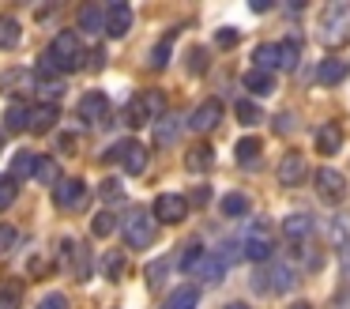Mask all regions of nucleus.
I'll return each instance as SVG.
<instances>
[{
  "instance_id": "obj_3",
  "label": "nucleus",
  "mask_w": 350,
  "mask_h": 309,
  "mask_svg": "<svg viewBox=\"0 0 350 309\" xmlns=\"http://www.w3.org/2000/svg\"><path fill=\"white\" fill-rule=\"evenodd\" d=\"M320 38H324L327 45L347 42L350 38V4L335 0V4H327L324 12H320Z\"/></svg>"
},
{
  "instance_id": "obj_22",
  "label": "nucleus",
  "mask_w": 350,
  "mask_h": 309,
  "mask_svg": "<svg viewBox=\"0 0 350 309\" xmlns=\"http://www.w3.org/2000/svg\"><path fill=\"white\" fill-rule=\"evenodd\" d=\"M317 79L324 83V87H335V83H342V79H347V60H339V57H327V60H320V72H317Z\"/></svg>"
},
{
  "instance_id": "obj_32",
  "label": "nucleus",
  "mask_w": 350,
  "mask_h": 309,
  "mask_svg": "<svg viewBox=\"0 0 350 309\" xmlns=\"http://www.w3.org/2000/svg\"><path fill=\"white\" fill-rule=\"evenodd\" d=\"M27 117H31V110H27L23 102H12L8 113H4V128H8V132H23V128H27Z\"/></svg>"
},
{
  "instance_id": "obj_5",
  "label": "nucleus",
  "mask_w": 350,
  "mask_h": 309,
  "mask_svg": "<svg viewBox=\"0 0 350 309\" xmlns=\"http://www.w3.org/2000/svg\"><path fill=\"white\" fill-rule=\"evenodd\" d=\"M106 158H117V162H121L129 173H144V170H147V147H144L139 140H121V143H113Z\"/></svg>"
},
{
  "instance_id": "obj_21",
  "label": "nucleus",
  "mask_w": 350,
  "mask_h": 309,
  "mask_svg": "<svg viewBox=\"0 0 350 309\" xmlns=\"http://www.w3.org/2000/svg\"><path fill=\"white\" fill-rule=\"evenodd\" d=\"M282 234H286L290 241H305L312 234V219L305 215V211H294V215H286V223H282Z\"/></svg>"
},
{
  "instance_id": "obj_10",
  "label": "nucleus",
  "mask_w": 350,
  "mask_h": 309,
  "mask_svg": "<svg viewBox=\"0 0 350 309\" xmlns=\"http://www.w3.org/2000/svg\"><path fill=\"white\" fill-rule=\"evenodd\" d=\"M189 215V200L177 193H162L159 200H154V219L159 223H181V219Z\"/></svg>"
},
{
  "instance_id": "obj_13",
  "label": "nucleus",
  "mask_w": 350,
  "mask_h": 309,
  "mask_svg": "<svg viewBox=\"0 0 350 309\" xmlns=\"http://www.w3.org/2000/svg\"><path fill=\"white\" fill-rule=\"evenodd\" d=\"M102 30H106L109 38H124L132 30V8L124 4V0H113V4L106 8V27Z\"/></svg>"
},
{
  "instance_id": "obj_15",
  "label": "nucleus",
  "mask_w": 350,
  "mask_h": 309,
  "mask_svg": "<svg viewBox=\"0 0 350 309\" xmlns=\"http://www.w3.org/2000/svg\"><path fill=\"white\" fill-rule=\"evenodd\" d=\"M192 275H196L204 286H219L222 279H226V260H222L219 253H204V256H200V264H196V271H192Z\"/></svg>"
},
{
  "instance_id": "obj_6",
  "label": "nucleus",
  "mask_w": 350,
  "mask_h": 309,
  "mask_svg": "<svg viewBox=\"0 0 350 309\" xmlns=\"http://www.w3.org/2000/svg\"><path fill=\"white\" fill-rule=\"evenodd\" d=\"M312 181H317V196L324 203H339L342 196H347V177H342L339 170H332V166L317 170V173H312Z\"/></svg>"
},
{
  "instance_id": "obj_18",
  "label": "nucleus",
  "mask_w": 350,
  "mask_h": 309,
  "mask_svg": "<svg viewBox=\"0 0 350 309\" xmlns=\"http://www.w3.org/2000/svg\"><path fill=\"white\" fill-rule=\"evenodd\" d=\"M342 128L339 125H324V128H317V151L320 155H339L342 151Z\"/></svg>"
},
{
  "instance_id": "obj_50",
  "label": "nucleus",
  "mask_w": 350,
  "mask_h": 309,
  "mask_svg": "<svg viewBox=\"0 0 350 309\" xmlns=\"http://www.w3.org/2000/svg\"><path fill=\"white\" fill-rule=\"evenodd\" d=\"M290 309H309V306H305V301H297V306H290Z\"/></svg>"
},
{
  "instance_id": "obj_48",
  "label": "nucleus",
  "mask_w": 350,
  "mask_h": 309,
  "mask_svg": "<svg viewBox=\"0 0 350 309\" xmlns=\"http://www.w3.org/2000/svg\"><path fill=\"white\" fill-rule=\"evenodd\" d=\"M332 309H350V294H342L339 301H332Z\"/></svg>"
},
{
  "instance_id": "obj_11",
  "label": "nucleus",
  "mask_w": 350,
  "mask_h": 309,
  "mask_svg": "<svg viewBox=\"0 0 350 309\" xmlns=\"http://www.w3.org/2000/svg\"><path fill=\"white\" fill-rule=\"evenodd\" d=\"M305 177H309V162H305V155L301 151H286L282 162H279V181L294 188V185H301Z\"/></svg>"
},
{
  "instance_id": "obj_39",
  "label": "nucleus",
  "mask_w": 350,
  "mask_h": 309,
  "mask_svg": "<svg viewBox=\"0 0 350 309\" xmlns=\"http://www.w3.org/2000/svg\"><path fill=\"white\" fill-rule=\"evenodd\" d=\"M204 253H207L204 245H189V249H185V253H181V271H185V275L196 271V264H200V256H204Z\"/></svg>"
},
{
  "instance_id": "obj_45",
  "label": "nucleus",
  "mask_w": 350,
  "mask_h": 309,
  "mask_svg": "<svg viewBox=\"0 0 350 309\" xmlns=\"http://www.w3.org/2000/svg\"><path fill=\"white\" fill-rule=\"evenodd\" d=\"M38 309H68V298L64 294H49V298L38 301Z\"/></svg>"
},
{
  "instance_id": "obj_12",
  "label": "nucleus",
  "mask_w": 350,
  "mask_h": 309,
  "mask_svg": "<svg viewBox=\"0 0 350 309\" xmlns=\"http://www.w3.org/2000/svg\"><path fill=\"white\" fill-rule=\"evenodd\" d=\"M38 87L31 68H8V72H0V90L4 95H31Z\"/></svg>"
},
{
  "instance_id": "obj_14",
  "label": "nucleus",
  "mask_w": 350,
  "mask_h": 309,
  "mask_svg": "<svg viewBox=\"0 0 350 309\" xmlns=\"http://www.w3.org/2000/svg\"><path fill=\"white\" fill-rule=\"evenodd\" d=\"M219 121H222V102H219V98H207V102H200L196 113L189 117V128H192V132H211Z\"/></svg>"
},
{
  "instance_id": "obj_35",
  "label": "nucleus",
  "mask_w": 350,
  "mask_h": 309,
  "mask_svg": "<svg viewBox=\"0 0 350 309\" xmlns=\"http://www.w3.org/2000/svg\"><path fill=\"white\" fill-rule=\"evenodd\" d=\"M34 181L57 185V181H61V166H57V158H38V166H34Z\"/></svg>"
},
{
  "instance_id": "obj_28",
  "label": "nucleus",
  "mask_w": 350,
  "mask_h": 309,
  "mask_svg": "<svg viewBox=\"0 0 350 309\" xmlns=\"http://www.w3.org/2000/svg\"><path fill=\"white\" fill-rule=\"evenodd\" d=\"M252 60H256V72H267L271 75L275 68H279V45H256V53H252Z\"/></svg>"
},
{
  "instance_id": "obj_29",
  "label": "nucleus",
  "mask_w": 350,
  "mask_h": 309,
  "mask_svg": "<svg viewBox=\"0 0 350 309\" xmlns=\"http://www.w3.org/2000/svg\"><path fill=\"white\" fill-rule=\"evenodd\" d=\"M297 60H301V42L297 38H286V42H279V68H297Z\"/></svg>"
},
{
  "instance_id": "obj_40",
  "label": "nucleus",
  "mask_w": 350,
  "mask_h": 309,
  "mask_svg": "<svg viewBox=\"0 0 350 309\" xmlns=\"http://www.w3.org/2000/svg\"><path fill=\"white\" fill-rule=\"evenodd\" d=\"M102 268H106V279H121L124 275V253H106Z\"/></svg>"
},
{
  "instance_id": "obj_7",
  "label": "nucleus",
  "mask_w": 350,
  "mask_h": 309,
  "mask_svg": "<svg viewBox=\"0 0 350 309\" xmlns=\"http://www.w3.org/2000/svg\"><path fill=\"white\" fill-rule=\"evenodd\" d=\"M294 286V268H286V264H271V268H264L256 275V291H271V294H282Z\"/></svg>"
},
{
  "instance_id": "obj_2",
  "label": "nucleus",
  "mask_w": 350,
  "mask_h": 309,
  "mask_svg": "<svg viewBox=\"0 0 350 309\" xmlns=\"http://www.w3.org/2000/svg\"><path fill=\"white\" fill-rule=\"evenodd\" d=\"M46 60L57 72H79V68L87 64V53H83V45H79V38L72 34V30H61V34L53 38V45L46 49Z\"/></svg>"
},
{
  "instance_id": "obj_24",
  "label": "nucleus",
  "mask_w": 350,
  "mask_h": 309,
  "mask_svg": "<svg viewBox=\"0 0 350 309\" xmlns=\"http://www.w3.org/2000/svg\"><path fill=\"white\" fill-rule=\"evenodd\" d=\"M260 151H264V143H260L256 136H245V140H237L234 155H237V162H241V166H256L260 162Z\"/></svg>"
},
{
  "instance_id": "obj_8",
  "label": "nucleus",
  "mask_w": 350,
  "mask_h": 309,
  "mask_svg": "<svg viewBox=\"0 0 350 309\" xmlns=\"http://www.w3.org/2000/svg\"><path fill=\"white\" fill-rule=\"evenodd\" d=\"M79 117H83L87 125H106L109 121V98L102 95V90H87V95L79 98Z\"/></svg>"
},
{
  "instance_id": "obj_26",
  "label": "nucleus",
  "mask_w": 350,
  "mask_h": 309,
  "mask_svg": "<svg viewBox=\"0 0 350 309\" xmlns=\"http://www.w3.org/2000/svg\"><path fill=\"white\" fill-rule=\"evenodd\" d=\"M245 90H252V95H271L275 90V75H267V72H256V68H252V72H245Z\"/></svg>"
},
{
  "instance_id": "obj_16",
  "label": "nucleus",
  "mask_w": 350,
  "mask_h": 309,
  "mask_svg": "<svg viewBox=\"0 0 350 309\" xmlns=\"http://www.w3.org/2000/svg\"><path fill=\"white\" fill-rule=\"evenodd\" d=\"M332 245H335V253H339L342 268L350 271V219H347V215L335 219V226H332Z\"/></svg>"
},
{
  "instance_id": "obj_4",
  "label": "nucleus",
  "mask_w": 350,
  "mask_h": 309,
  "mask_svg": "<svg viewBox=\"0 0 350 309\" xmlns=\"http://www.w3.org/2000/svg\"><path fill=\"white\" fill-rule=\"evenodd\" d=\"M124 241L132 249H151L154 241V215H147L144 208H132L124 215Z\"/></svg>"
},
{
  "instance_id": "obj_34",
  "label": "nucleus",
  "mask_w": 350,
  "mask_h": 309,
  "mask_svg": "<svg viewBox=\"0 0 350 309\" xmlns=\"http://www.w3.org/2000/svg\"><path fill=\"white\" fill-rule=\"evenodd\" d=\"M215 162V151L211 147H204V143H196V147L189 151V155H185V166H189V170H207V166Z\"/></svg>"
},
{
  "instance_id": "obj_33",
  "label": "nucleus",
  "mask_w": 350,
  "mask_h": 309,
  "mask_svg": "<svg viewBox=\"0 0 350 309\" xmlns=\"http://www.w3.org/2000/svg\"><path fill=\"white\" fill-rule=\"evenodd\" d=\"M170 49H174V30H170V34H162L159 42H154L151 60H147V64H151V68H166L170 64Z\"/></svg>"
},
{
  "instance_id": "obj_30",
  "label": "nucleus",
  "mask_w": 350,
  "mask_h": 309,
  "mask_svg": "<svg viewBox=\"0 0 350 309\" xmlns=\"http://www.w3.org/2000/svg\"><path fill=\"white\" fill-rule=\"evenodd\" d=\"M34 166H38V155H31V151H19V155L12 158V177H16V181L34 177Z\"/></svg>"
},
{
  "instance_id": "obj_41",
  "label": "nucleus",
  "mask_w": 350,
  "mask_h": 309,
  "mask_svg": "<svg viewBox=\"0 0 350 309\" xmlns=\"http://www.w3.org/2000/svg\"><path fill=\"white\" fill-rule=\"evenodd\" d=\"M196 298L200 294L192 291V286H185V291H177L174 298H170V309H196Z\"/></svg>"
},
{
  "instance_id": "obj_19",
  "label": "nucleus",
  "mask_w": 350,
  "mask_h": 309,
  "mask_svg": "<svg viewBox=\"0 0 350 309\" xmlns=\"http://www.w3.org/2000/svg\"><path fill=\"white\" fill-rule=\"evenodd\" d=\"M241 256H245V260H252V264H264V260H271V256H275V241L271 238H249L241 245Z\"/></svg>"
},
{
  "instance_id": "obj_23",
  "label": "nucleus",
  "mask_w": 350,
  "mask_h": 309,
  "mask_svg": "<svg viewBox=\"0 0 350 309\" xmlns=\"http://www.w3.org/2000/svg\"><path fill=\"white\" fill-rule=\"evenodd\" d=\"M0 309H23V283L19 279L0 283Z\"/></svg>"
},
{
  "instance_id": "obj_17",
  "label": "nucleus",
  "mask_w": 350,
  "mask_h": 309,
  "mask_svg": "<svg viewBox=\"0 0 350 309\" xmlns=\"http://www.w3.org/2000/svg\"><path fill=\"white\" fill-rule=\"evenodd\" d=\"M61 117V110H57V106H34L31 110V117H27V128H31L34 136H42V132H49V128H53V121Z\"/></svg>"
},
{
  "instance_id": "obj_9",
  "label": "nucleus",
  "mask_w": 350,
  "mask_h": 309,
  "mask_svg": "<svg viewBox=\"0 0 350 309\" xmlns=\"http://www.w3.org/2000/svg\"><path fill=\"white\" fill-rule=\"evenodd\" d=\"M87 200V185L79 177H64V181H57L53 185V203L57 208H79V203Z\"/></svg>"
},
{
  "instance_id": "obj_44",
  "label": "nucleus",
  "mask_w": 350,
  "mask_h": 309,
  "mask_svg": "<svg viewBox=\"0 0 350 309\" xmlns=\"http://www.w3.org/2000/svg\"><path fill=\"white\" fill-rule=\"evenodd\" d=\"M237 38H241V34H237L234 27H222L219 34H215V42H219L222 49H234V45H237Z\"/></svg>"
},
{
  "instance_id": "obj_38",
  "label": "nucleus",
  "mask_w": 350,
  "mask_h": 309,
  "mask_svg": "<svg viewBox=\"0 0 350 309\" xmlns=\"http://www.w3.org/2000/svg\"><path fill=\"white\" fill-rule=\"evenodd\" d=\"M91 230L98 234V238L113 234L117 230V215H113V211H98V215H94V223H91Z\"/></svg>"
},
{
  "instance_id": "obj_46",
  "label": "nucleus",
  "mask_w": 350,
  "mask_h": 309,
  "mask_svg": "<svg viewBox=\"0 0 350 309\" xmlns=\"http://www.w3.org/2000/svg\"><path fill=\"white\" fill-rule=\"evenodd\" d=\"M102 196H106V200H117V196H121V181H106V185H102Z\"/></svg>"
},
{
  "instance_id": "obj_36",
  "label": "nucleus",
  "mask_w": 350,
  "mask_h": 309,
  "mask_svg": "<svg viewBox=\"0 0 350 309\" xmlns=\"http://www.w3.org/2000/svg\"><path fill=\"white\" fill-rule=\"evenodd\" d=\"M16 196H19V181L12 177V173H4V177H0V208H12Z\"/></svg>"
},
{
  "instance_id": "obj_20",
  "label": "nucleus",
  "mask_w": 350,
  "mask_h": 309,
  "mask_svg": "<svg viewBox=\"0 0 350 309\" xmlns=\"http://www.w3.org/2000/svg\"><path fill=\"white\" fill-rule=\"evenodd\" d=\"M76 23H79V30H91V34H94V30L106 27V8H98V4L91 0V4H83V8L76 12Z\"/></svg>"
},
{
  "instance_id": "obj_31",
  "label": "nucleus",
  "mask_w": 350,
  "mask_h": 309,
  "mask_svg": "<svg viewBox=\"0 0 350 309\" xmlns=\"http://www.w3.org/2000/svg\"><path fill=\"white\" fill-rule=\"evenodd\" d=\"M222 215H230V219H245V215H249V196H245V193H230V196H222Z\"/></svg>"
},
{
  "instance_id": "obj_51",
  "label": "nucleus",
  "mask_w": 350,
  "mask_h": 309,
  "mask_svg": "<svg viewBox=\"0 0 350 309\" xmlns=\"http://www.w3.org/2000/svg\"><path fill=\"white\" fill-rule=\"evenodd\" d=\"M0 151H4V132H0Z\"/></svg>"
},
{
  "instance_id": "obj_49",
  "label": "nucleus",
  "mask_w": 350,
  "mask_h": 309,
  "mask_svg": "<svg viewBox=\"0 0 350 309\" xmlns=\"http://www.w3.org/2000/svg\"><path fill=\"white\" fill-rule=\"evenodd\" d=\"M222 309H252V306H245V301H230V306H222Z\"/></svg>"
},
{
  "instance_id": "obj_43",
  "label": "nucleus",
  "mask_w": 350,
  "mask_h": 309,
  "mask_svg": "<svg viewBox=\"0 0 350 309\" xmlns=\"http://www.w3.org/2000/svg\"><path fill=\"white\" fill-rule=\"evenodd\" d=\"M12 245H16V226L0 223V256H4V253H12Z\"/></svg>"
},
{
  "instance_id": "obj_47",
  "label": "nucleus",
  "mask_w": 350,
  "mask_h": 309,
  "mask_svg": "<svg viewBox=\"0 0 350 309\" xmlns=\"http://www.w3.org/2000/svg\"><path fill=\"white\" fill-rule=\"evenodd\" d=\"M192 72H204V49H192Z\"/></svg>"
},
{
  "instance_id": "obj_1",
  "label": "nucleus",
  "mask_w": 350,
  "mask_h": 309,
  "mask_svg": "<svg viewBox=\"0 0 350 309\" xmlns=\"http://www.w3.org/2000/svg\"><path fill=\"white\" fill-rule=\"evenodd\" d=\"M159 117H166V98H162L159 90H139V95H132L129 106H124V125L129 128L154 125Z\"/></svg>"
},
{
  "instance_id": "obj_27",
  "label": "nucleus",
  "mask_w": 350,
  "mask_h": 309,
  "mask_svg": "<svg viewBox=\"0 0 350 309\" xmlns=\"http://www.w3.org/2000/svg\"><path fill=\"white\" fill-rule=\"evenodd\" d=\"M19 42H23V30H19V23L12 19V15H0V49H16Z\"/></svg>"
},
{
  "instance_id": "obj_37",
  "label": "nucleus",
  "mask_w": 350,
  "mask_h": 309,
  "mask_svg": "<svg viewBox=\"0 0 350 309\" xmlns=\"http://www.w3.org/2000/svg\"><path fill=\"white\" fill-rule=\"evenodd\" d=\"M237 121H241V125H260V121H264V113L256 110V102L241 98V102H237Z\"/></svg>"
},
{
  "instance_id": "obj_42",
  "label": "nucleus",
  "mask_w": 350,
  "mask_h": 309,
  "mask_svg": "<svg viewBox=\"0 0 350 309\" xmlns=\"http://www.w3.org/2000/svg\"><path fill=\"white\" fill-rule=\"evenodd\" d=\"M166 268H170V260H154L151 268H147V283H151V286H162V279H166Z\"/></svg>"
},
{
  "instance_id": "obj_25",
  "label": "nucleus",
  "mask_w": 350,
  "mask_h": 309,
  "mask_svg": "<svg viewBox=\"0 0 350 309\" xmlns=\"http://www.w3.org/2000/svg\"><path fill=\"white\" fill-rule=\"evenodd\" d=\"M177 132H181V121L177 117H159L154 121V143H159V147H170V143L177 140Z\"/></svg>"
}]
</instances>
